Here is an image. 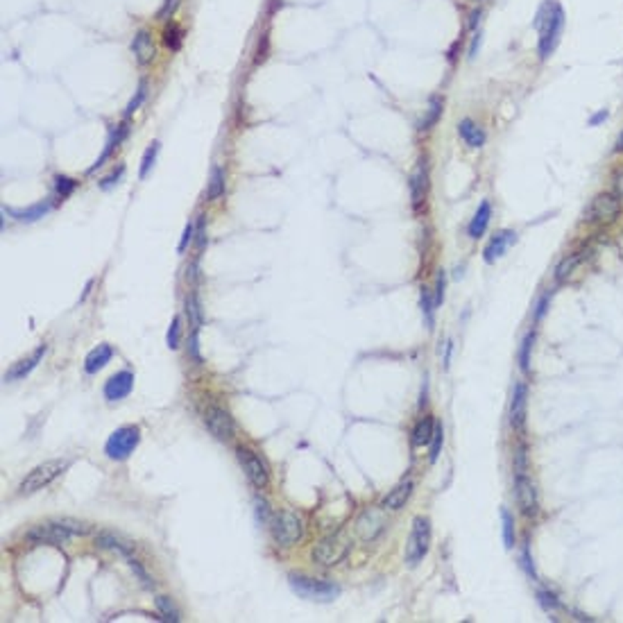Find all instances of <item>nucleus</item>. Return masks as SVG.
Instances as JSON below:
<instances>
[{
    "instance_id": "1",
    "label": "nucleus",
    "mask_w": 623,
    "mask_h": 623,
    "mask_svg": "<svg viewBox=\"0 0 623 623\" xmlns=\"http://www.w3.org/2000/svg\"><path fill=\"white\" fill-rule=\"evenodd\" d=\"M565 7L557 3H553V9L551 14H548V19L544 21V25L538 30L540 32V39H538V55H540V61H546L551 59V55L557 50L560 46V39H562V32H565Z\"/></svg>"
},
{
    "instance_id": "2",
    "label": "nucleus",
    "mask_w": 623,
    "mask_h": 623,
    "mask_svg": "<svg viewBox=\"0 0 623 623\" xmlns=\"http://www.w3.org/2000/svg\"><path fill=\"white\" fill-rule=\"evenodd\" d=\"M68 465H70L68 460H46V463L36 465L32 471H28V476L21 481L19 494H34L48 488L57 476H61V473L68 469Z\"/></svg>"
},
{
    "instance_id": "3",
    "label": "nucleus",
    "mask_w": 623,
    "mask_h": 623,
    "mask_svg": "<svg viewBox=\"0 0 623 623\" xmlns=\"http://www.w3.org/2000/svg\"><path fill=\"white\" fill-rule=\"evenodd\" d=\"M349 548H352V540L347 538V533L338 530V533L327 535L324 540H320L310 555H313V562H318L322 567H333L347 557Z\"/></svg>"
},
{
    "instance_id": "4",
    "label": "nucleus",
    "mask_w": 623,
    "mask_h": 623,
    "mask_svg": "<svg viewBox=\"0 0 623 623\" xmlns=\"http://www.w3.org/2000/svg\"><path fill=\"white\" fill-rule=\"evenodd\" d=\"M270 530H272L274 542H277L279 546H293L302 540V535H304L302 519H299L295 513H290V510L274 513L270 519Z\"/></svg>"
},
{
    "instance_id": "5",
    "label": "nucleus",
    "mask_w": 623,
    "mask_h": 623,
    "mask_svg": "<svg viewBox=\"0 0 623 623\" xmlns=\"http://www.w3.org/2000/svg\"><path fill=\"white\" fill-rule=\"evenodd\" d=\"M290 587L297 596L306 598V601H333L335 596L340 594L338 585H333L329 580H318V578H308V576H290Z\"/></svg>"
},
{
    "instance_id": "6",
    "label": "nucleus",
    "mask_w": 623,
    "mask_h": 623,
    "mask_svg": "<svg viewBox=\"0 0 623 623\" xmlns=\"http://www.w3.org/2000/svg\"><path fill=\"white\" fill-rule=\"evenodd\" d=\"M139 442H141L139 426H122L109 435V440L105 444V454L111 460H127L134 454V449L139 446Z\"/></svg>"
},
{
    "instance_id": "7",
    "label": "nucleus",
    "mask_w": 623,
    "mask_h": 623,
    "mask_svg": "<svg viewBox=\"0 0 623 623\" xmlns=\"http://www.w3.org/2000/svg\"><path fill=\"white\" fill-rule=\"evenodd\" d=\"M429 546H431V521L426 517H417L406 544V562L410 567L419 565V560H424V555L429 553Z\"/></svg>"
},
{
    "instance_id": "8",
    "label": "nucleus",
    "mask_w": 623,
    "mask_h": 623,
    "mask_svg": "<svg viewBox=\"0 0 623 623\" xmlns=\"http://www.w3.org/2000/svg\"><path fill=\"white\" fill-rule=\"evenodd\" d=\"M621 216V197L617 193H601L592 199L587 220L594 224H612Z\"/></svg>"
},
{
    "instance_id": "9",
    "label": "nucleus",
    "mask_w": 623,
    "mask_h": 623,
    "mask_svg": "<svg viewBox=\"0 0 623 623\" xmlns=\"http://www.w3.org/2000/svg\"><path fill=\"white\" fill-rule=\"evenodd\" d=\"M236 454H239V460H241L243 471H245V476L249 478V483H252L254 488L263 490L268 485V481H270V473H268V469L263 465V460H261L252 451V449H247V446H239V449H236Z\"/></svg>"
},
{
    "instance_id": "10",
    "label": "nucleus",
    "mask_w": 623,
    "mask_h": 623,
    "mask_svg": "<svg viewBox=\"0 0 623 623\" xmlns=\"http://www.w3.org/2000/svg\"><path fill=\"white\" fill-rule=\"evenodd\" d=\"M204 424H206V429L211 431V435L218 438V440H222V442H227V440L234 438V429H236L234 419H231V415L227 413V410L220 408V406H206Z\"/></svg>"
},
{
    "instance_id": "11",
    "label": "nucleus",
    "mask_w": 623,
    "mask_h": 623,
    "mask_svg": "<svg viewBox=\"0 0 623 623\" xmlns=\"http://www.w3.org/2000/svg\"><path fill=\"white\" fill-rule=\"evenodd\" d=\"M515 494H517V503L521 508V513L526 517H535L540 510L538 503V490H535L533 481L526 476V473H517L515 478Z\"/></svg>"
},
{
    "instance_id": "12",
    "label": "nucleus",
    "mask_w": 623,
    "mask_h": 623,
    "mask_svg": "<svg viewBox=\"0 0 623 623\" xmlns=\"http://www.w3.org/2000/svg\"><path fill=\"white\" fill-rule=\"evenodd\" d=\"M25 538L36 544H66L70 540V533L61 526L59 521H53V523H41V526L30 528Z\"/></svg>"
},
{
    "instance_id": "13",
    "label": "nucleus",
    "mask_w": 623,
    "mask_h": 623,
    "mask_svg": "<svg viewBox=\"0 0 623 623\" xmlns=\"http://www.w3.org/2000/svg\"><path fill=\"white\" fill-rule=\"evenodd\" d=\"M515 243H517V231H513V229H498L496 234H492V239L488 241V245H485V249H483L485 263H494L496 258L506 256V252Z\"/></svg>"
},
{
    "instance_id": "14",
    "label": "nucleus",
    "mask_w": 623,
    "mask_h": 623,
    "mask_svg": "<svg viewBox=\"0 0 623 623\" xmlns=\"http://www.w3.org/2000/svg\"><path fill=\"white\" fill-rule=\"evenodd\" d=\"M408 189H410V199H413V206L419 211L422 204L426 202V195H429V166H426V159H419L417 168L413 170V174H410Z\"/></svg>"
},
{
    "instance_id": "15",
    "label": "nucleus",
    "mask_w": 623,
    "mask_h": 623,
    "mask_svg": "<svg viewBox=\"0 0 623 623\" xmlns=\"http://www.w3.org/2000/svg\"><path fill=\"white\" fill-rule=\"evenodd\" d=\"M383 530H385V521L379 510H365V513L356 519V533L360 535V540L365 542H374Z\"/></svg>"
},
{
    "instance_id": "16",
    "label": "nucleus",
    "mask_w": 623,
    "mask_h": 623,
    "mask_svg": "<svg viewBox=\"0 0 623 623\" xmlns=\"http://www.w3.org/2000/svg\"><path fill=\"white\" fill-rule=\"evenodd\" d=\"M132 390H134V374L130 370L116 372L114 377H109L105 383V397L109 402H120V399L130 397Z\"/></svg>"
},
{
    "instance_id": "17",
    "label": "nucleus",
    "mask_w": 623,
    "mask_h": 623,
    "mask_svg": "<svg viewBox=\"0 0 623 623\" xmlns=\"http://www.w3.org/2000/svg\"><path fill=\"white\" fill-rule=\"evenodd\" d=\"M130 136V118H125L122 122H118V125H114V130H111V134H109V139H107V145H105V150H103V155L98 157V161L95 164L89 168V172H95L98 168H103L107 161L111 159V155H114V150H118L120 147V143L127 139Z\"/></svg>"
},
{
    "instance_id": "18",
    "label": "nucleus",
    "mask_w": 623,
    "mask_h": 623,
    "mask_svg": "<svg viewBox=\"0 0 623 623\" xmlns=\"http://www.w3.org/2000/svg\"><path fill=\"white\" fill-rule=\"evenodd\" d=\"M526 408H528V388L526 383L519 381L515 383L513 404H510V424H513L515 431H521L523 424H526Z\"/></svg>"
},
{
    "instance_id": "19",
    "label": "nucleus",
    "mask_w": 623,
    "mask_h": 623,
    "mask_svg": "<svg viewBox=\"0 0 623 623\" xmlns=\"http://www.w3.org/2000/svg\"><path fill=\"white\" fill-rule=\"evenodd\" d=\"M46 352H48V347L46 345H39L32 352V356H28V358H23V360H19V363H14L11 365L7 372H5V383H14V381H21V379H25L28 377V374L39 365V360L46 356Z\"/></svg>"
},
{
    "instance_id": "20",
    "label": "nucleus",
    "mask_w": 623,
    "mask_h": 623,
    "mask_svg": "<svg viewBox=\"0 0 623 623\" xmlns=\"http://www.w3.org/2000/svg\"><path fill=\"white\" fill-rule=\"evenodd\" d=\"M132 53H134V59H136V64H139V66L152 64V59L157 55L152 34H150L147 30H139V32H136L134 39H132Z\"/></svg>"
},
{
    "instance_id": "21",
    "label": "nucleus",
    "mask_w": 623,
    "mask_h": 623,
    "mask_svg": "<svg viewBox=\"0 0 623 623\" xmlns=\"http://www.w3.org/2000/svg\"><path fill=\"white\" fill-rule=\"evenodd\" d=\"M458 136L465 141V145H469L473 150H481L485 145V141H488V134H485V130L471 118H463L458 122Z\"/></svg>"
},
{
    "instance_id": "22",
    "label": "nucleus",
    "mask_w": 623,
    "mask_h": 623,
    "mask_svg": "<svg viewBox=\"0 0 623 623\" xmlns=\"http://www.w3.org/2000/svg\"><path fill=\"white\" fill-rule=\"evenodd\" d=\"M490 220H492V204H490V199H483V202L478 204V209H476V214H473V218L469 220V227H467L469 239L478 241L481 236L488 231Z\"/></svg>"
},
{
    "instance_id": "23",
    "label": "nucleus",
    "mask_w": 623,
    "mask_h": 623,
    "mask_svg": "<svg viewBox=\"0 0 623 623\" xmlns=\"http://www.w3.org/2000/svg\"><path fill=\"white\" fill-rule=\"evenodd\" d=\"M95 544L100 546V548H109V551H116V553H120L122 557H127V560H132L134 555V544H130V542H125L122 538H118V535H114V533H109V530H100L98 535H95Z\"/></svg>"
},
{
    "instance_id": "24",
    "label": "nucleus",
    "mask_w": 623,
    "mask_h": 623,
    "mask_svg": "<svg viewBox=\"0 0 623 623\" xmlns=\"http://www.w3.org/2000/svg\"><path fill=\"white\" fill-rule=\"evenodd\" d=\"M111 358H114V347L107 345V342L98 345L95 349H91L89 356H86V360H84V370H86V374H95V372H100V370H103V367L109 363Z\"/></svg>"
},
{
    "instance_id": "25",
    "label": "nucleus",
    "mask_w": 623,
    "mask_h": 623,
    "mask_svg": "<svg viewBox=\"0 0 623 623\" xmlns=\"http://www.w3.org/2000/svg\"><path fill=\"white\" fill-rule=\"evenodd\" d=\"M442 111H444V98L442 95H431L429 98V105H426V111H424V118L419 120V132H429L433 130L435 125L440 122L442 118Z\"/></svg>"
},
{
    "instance_id": "26",
    "label": "nucleus",
    "mask_w": 623,
    "mask_h": 623,
    "mask_svg": "<svg viewBox=\"0 0 623 623\" xmlns=\"http://www.w3.org/2000/svg\"><path fill=\"white\" fill-rule=\"evenodd\" d=\"M413 481H404V483H399L394 490H390L388 492V496L383 498V503H381V508H385V510H402L404 506H406V501L410 498V494H413Z\"/></svg>"
},
{
    "instance_id": "27",
    "label": "nucleus",
    "mask_w": 623,
    "mask_h": 623,
    "mask_svg": "<svg viewBox=\"0 0 623 623\" xmlns=\"http://www.w3.org/2000/svg\"><path fill=\"white\" fill-rule=\"evenodd\" d=\"M50 209H53V202H50V199H41V202H36V204L23 209V211H11V214L16 216V220L34 222V220H41Z\"/></svg>"
},
{
    "instance_id": "28",
    "label": "nucleus",
    "mask_w": 623,
    "mask_h": 623,
    "mask_svg": "<svg viewBox=\"0 0 623 623\" xmlns=\"http://www.w3.org/2000/svg\"><path fill=\"white\" fill-rule=\"evenodd\" d=\"M224 191H227V184H224V172L220 166H214L211 168V174H209V186H206V199H218L224 195Z\"/></svg>"
},
{
    "instance_id": "29",
    "label": "nucleus",
    "mask_w": 623,
    "mask_h": 623,
    "mask_svg": "<svg viewBox=\"0 0 623 623\" xmlns=\"http://www.w3.org/2000/svg\"><path fill=\"white\" fill-rule=\"evenodd\" d=\"M433 431H435V419L431 417H424L417 422V426L413 431V446H426L431 444V438H433Z\"/></svg>"
},
{
    "instance_id": "30",
    "label": "nucleus",
    "mask_w": 623,
    "mask_h": 623,
    "mask_svg": "<svg viewBox=\"0 0 623 623\" xmlns=\"http://www.w3.org/2000/svg\"><path fill=\"white\" fill-rule=\"evenodd\" d=\"M582 263V256L580 254H569V256H565L562 261H560L557 263V268H555V281H567L569 277L573 272H576V268Z\"/></svg>"
},
{
    "instance_id": "31",
    "label": "nucleus",
    "mask_w": 623,
    "mask_h": 623,
    "mask_svg": "<svg viewBox=\"0 0 623 623\" xmlns=\"http://www.w3.org/2000/svg\"><path fill=\"white\" fill-rule=\"evenodd\" d=\"M182 41H184V32L177 23H168L164 28V46L170 48L172 53H177V50L182 48Z\"/></svg>"
},
{
    "instance_id": "32",
    "label": "nucleus",
    "mask_w": 623,
    "mask_h": 623,
    "mask_svg": "<svg viewBox=\"0 0 623 623\" xmlns=\"http://www.w3.org/2000/svg\"><path fill=\"white\" fill-rule=\"evenodd\" d=\"M159 147H161L159 141H152V143H150V145L145 147L143 159H141V170H139V177H141V179H145L147 174H150V170L155 168V161H157V155H159Z\"/></svg>"
},
{
    "instance_id": "33",
    "label": "nucleus",
    "mask_w": 623,
    "mask_h": 623,
    "mask_svg": "<svg viewBox=\"0 0 623 623\" xmlns=\"http://www.w3.org/2000/svg\"><path fill=\"white\" fill-rule=\"evenodd\" d=\"M145 98H147V82L141 80V82H139V89L134 91V95H132V100H130L127 109H125V118H130L132 114H136V111L141 109V105L145 103Z\"/></svg>"
},
{
    "instance_id": "34",
    "label": "nucleus",
    "mask_w": 623,
    "mask_h": 623,
    "mask_svg": "<svg viewBox=\"0 0 623 623\" xmlns=\"http://www.w3.org/2000/svg\"><path fill=\"white\" fill-rule=\"evenodd\" d=\"M78 184H80L78 179L66 177V174H57V177H55V193H57V197H61V199L70 197L73 191L78 189Z\"/></svg>"
},
{
    "instance_id": "35",
    "label": "nucleus",
    "mask_w": 623,
    "mask_h": 623,
    "mask_svg": "<svg viewBox=\"0 0 623 623\" xmlns=\"http://www.w3.org/2000/svg\"><path fill=\"white\" fill-rule=\"evenodd\" d=\"M186 313H189V320L193 324V329L199 331V324H202V306H199V299H197L195 293L186 297Z\"/></svg>"
},
{
    "instance_id": "36",
    "label": "nucleus",
    "mask_w": 623,
    "mask_h": 623,
    "mask_svg": "<svg viewBox=\"0 0 623 623\" xmlns=\"http://www.w3.org/2000/svg\"><path fill=\"white\" fill-rule=\"evenodd\" d=\"M533 342H535V331H528L526 338L521 340V349H519V367L523 372L530 370V352H533Z\"/></svg>"
},
{
    "instance_id": "37",
    "label": "nucleus",
    "mask_w": 623,
    "mask_h": 623,
    "mask_svg": "<svg viewBox=\"0 0 623 623\" xmlns=\"http://www.w3.org/2000/svg\"><path fill=\"white\" fill-rule=\"evenodd\" d=\"M501 521H503V544H506V548H513L515 542H517V538H515V519L506 508L501 510Z\"/></svg>"
},
{
    "instance_id": "38",
    "label": "nucleus",
    "mask_w": 623,
    "mask_h": 623,
    "mask_svg": "<svg viewBox=\"0 0 623 623\" xmlns=\"http://www.w3.org/2000/svg\"><path fill=\"white\" fill-rule=\"evenodd\" d=\"M157 607H159V612H161V619H166V621H179L182 617H179V609L172 605V601L168 596H157Z\"/></svg>"
},
{
    "instance_id": "39",
    "label": "nucleus",
    "mask_w": 623,
    "mask_h": 623,
    "mask_svg": "<svg viewBox=\"0 0 623 623\" xmlns=\"http://www.w3.org/2000/svg\"><path fill=\"white\" fill-rule=\"evenodd\" d=\"M442 442H444V429H442V424H435V431H433V438H431V454H429L431 463H435V460L440 458Z\"/></svg>"
},
{
    "instance_id": "40",
    "label": "nucleus",
    "mask_w": 623,
    "mask_h": 623,
    "mask_svg": "<svg viewBox=\"0 0 623 623\" xmlns=\"http://www.w3.org/2000/svg\"><path fill=\"white\" fill-rule=\"evenodd\" d=\"M59 523L64 526L70 535H89L91 533V523L78 521V519H59Z\"/></svg>"
},
{
    "instance_id": "41",
    "label": "nucleus",
    "mask_w": 623,
    "mask_h": 623,
    "mask_svg": "<svg viewBox=\"0 0 623 623\" xmlns=\"http://www.w3.org/2000/svg\"><path fill=\"white\" fill-rule=\"evenodd\" d=\"M422 313H424V318H426V324L431 329L433 327V315H435V304L431 299V290L429 288H422Z\"/></svg>"
},
{
    "instance_id": "42",
    "label": "nucleus",
    "mask_w": 623,
    "mask_h": 623,
    "mask_svg": "<svg viewBox=\"0 0 623 623\" xmlns=\"http://www.w3.org/2000/svg\"><path fill=\"white\" fill-rule=\"evenodd\" d=\"M179 340H182V322H179V318H172L170 327H168L166 342H168L170 349H177L179 347Z\"/></svg>"
},
{
    "instance_id": "43",
    "label": "nucleus",
    "mask_w": 623,
    "mask_h": 623,
    "mask_svg": "<svg viewBox=\"0 0 623 623\" xmlns=\"http://www.w3.org/2000/svg\"><path fill=\"white\" fill-rule=\"evenodd\" d=\"M122 174H125V166H118V168H114V170H111V172L107 174V177H105L103 182H100V189H103V191L114 189V186H116V184L122 179Z\"/></svg>"
},
{
    "instance_id": "44",
    "label": "nucleus",
    "mask_w": 623,
    "mask_h": 623,
    "mask_svg": "<svg viewBox=\"0 0 623 623\" xmlns=\"http://www.w3.org/2000/svg\"><path fill=\"white\" fill-rule=\"evenodd\" d=\"M195 247L202 249L206 245V216H199L197 224H195V239H193Z\"/></svg>"
},
{
    "instance_id": "45",
    "label": "nucleus",
    "mask_w": 623,
    "mask_h": 623,
    "mask_svg": "<svg viewBox=\"0 0 623 623\" xmlns=\"http://www.w3.org/2000/svg\"><path fill=\"white\" fill-rule=\"evenodd\" d=\"M444 288H446V274L440 270V272H438V279H435V297H433L435 308H438V306L442 304V299H444Z\"/></svg>"
},
{
    "instance_id": "46",
    "label": "nucleus",
    "mask_w": 623,
    "mask_h": 623,
    "mask_svg": "<svg viewBox=\"0 0 623 623\" xmlns=\"http://www.w3.org/2000/svg\"><path fill=\"white\" fill-rule=\"evenodd\" d=\"M481 46H483V32L476 30V32H473V36H471V41H469V50H467V59L469 61H473V59L478 57Z\"/></svg>"
},
{
    "instance_id": "47",
    "label": "nucleus",
    "mask_w": 623,
    "mask_h": 623,
    "mask_svg": "<svg viewBox=\"0 0 623 623\" xmlns=\"http://www.w3.org/2000/svg\"><path fill=\"white\" fill-rule=\"evenodd\" d=\"M538 598H540V605L546 609V612H551V609H557V607H560L557 596H555V594H551V592H540V594H538Z\"/></svg>"
},
{
    "instance_id": "48",
    "label": "nucleus",
    "mask_w": 623,
    "mask_h": 623,
    "mask_svg": "<svg viewBox=\"0 0 623 623\" xmlns=\"http://www.w3.org/2000/svg\"><path fill=\"white\" fill-rule=\"evenodd\" d=\"M193 239H195V224L193 222H189L184 227V234H182V241H179V245H177V249L179 252H184L186 247H189V243H193Z\"/></svg>"
},
{
    "instance_id": "49",
    "label": "nucleus",
    "mask_w": 623,
    "mask_h": 623,
    "mask_svg": "<svg viewBox=\"0 0 623 623\" xmlns=\"http://www.w3.org/2000/svg\"><path fill=\"white\" fill-rule=\"evenodd\" d=\"M526 446H519L515 454V473H526Z\"/></svg>"
},
{
    "instance_id": "50",
    "label": "nucleus",
    "mask_w": 623,
    "mask_h": 623,
    "mask_svg": "<svg viewBox=\"0 0 623 623\" xmlns=\"http://www.w3.org/2000/svg\"><path fill=\"white\" fill-rule=\"evenodd\" d=\"M607 118H609V109H607V107H603V109H598L596 114H592V116H590L587 125H590V127H598V125H601V122H605Z\"/></svg>"
},
{
    "instance_id": "51",
    "label": "nucleus",
    "mask_w": 623,
    "mask_h": 623,
    "mask_svg": "<svg viewBox=\"0 0 623 623\" xmlns=\"http://www.w3.org/2000/svg\"><path fill=\"white\" fill-rule=\"evenodd\" d=\"M256 515H258L261 523H268L270 526V510H268V503L263 501V498H256Z\"/></svg>"
},
{
    "instance_id": "52",
    "label": "nucleus",
    "mask_w": 623,
    "mask_h": 623,
    "mask_svg": "<svg viewBox=\"0 0 623 623\" xmlns=\"http://www.w3.org/2000/svg\"><path fill=\"white\" fill-rule=\"evenodd\" d=\"M481 21H483V9H481V7H476V9H471V14H469V21H467V30H471V32H476V30H478V25H481Z\"/></svg>"
},
{
    "instance_id": "53",
    "label": "nucleus",
    "mask_w": 623,
    "mask_h": 623,
    "mask_svg": "<svg viewBox=\"0 0 623 623\" xmlns=\"http://www.w3.org/2000/svg\"><path fill=\"white\" fill-rule=\"evenodd\" d=\"M177 3H179V0H164V5H161L157 19L166 21L168 16H172V11H174V7H177Z\"/></svg>"
},
{
    "instance_id": "54",
    "label": "nucleus",
    "mask_w": 623,
    "mask_h": 623,
    "mask_svg": "<svg viewBox=\"0 0 623 623\" xmlns=\"http://www.w3.org/2000/svg\"><path fill=\"white\" fill-rule=\"evenodd\" d=\"M189 349H191V356H193V360H197V363H199V352H197V329H193V333H191V342H189Z\"/></svg>"
},
{
    "instance_id": "55",
    "label": "nucleus",
    "mask_w": 623,
    "mask_h": 623,
    "mask_svg": "<svg viewBox=\"0 0 623 623\" xmlns=\"http://www.w3.org/2000/svg\"><path fill=\"white\" fill-rule=\"evenodd\" d=\"M546 304H548V295H544V297L540 299V304H538V313H535V320H542V318H544V313H546Z\"/></svg>"
},
{
    "instance_id": "56",
    "label": "nucleus",
    "mask_w": 623,
    "mask_h": 623,
    "mask_svg": "<svg viewBox=\"0 0 623 623\" xmlns=\"http://www.w3.org/2000/svg\"><path fill=\"white\" fill-rule=\"evenodd\" d=\"M614 186H617V195L619 197H623V170L617 174V179H614Z\"/></svg>"
},
{
    "instance_id": "57",
    "label": "nucleus",
    "mask_w": 623,
    "mask_h": 623,
    "mask_svg": "<svg viewBox=\"0 0 623 623\" xmlns=\"http://www.w3.org/2000/svg\"><path fill=\"white\" fill-rule=\"evenodd\" d=\"M614 152H617V155L623 152V132L619 134V139H617V143H614Z\"/></svg>"
},
{
    "instance_id": "58",
    "label": "nucleus",
    "mask_w": 623,
    "mask_h": 623,
    "mask_svg": "<svg viewBox=\"0 0 623 623\" xmlns=\"http://www.w3.org/2000/svg\"><path fill=\"white\" fill-rule=\"evenodd\" d=\"M476 3H478V0H476Z\"/></svg>"
}]
</instances>
